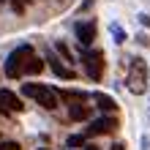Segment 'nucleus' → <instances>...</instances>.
Wrapping results in <instances>:
<instances>
[{"instance_id": "2", "label": "nucleus", "mask_w": 150, "mask_h": 150, "mask_svg": "<svg viewBox=\"0 0 150 150\" xmlns=\"http://www.w3.org/2000/svg\"><path fill=\"white\" fill-rule=\"evenodd\" d=\"M30 57H33V47H30V44H22V47H16L11 55L6 57V66H3L6 76H8V79L22 76V68H25V63H28Z\"/></svg>"}, {"instance_id": "11", "label": "nucleus", "mask_w": 150, "mask_h": 150, "mask_svg": "<svg viewBox=\"0 0 150 150\" xmlns=\"http://www.w3.org/2000/svg\"><path fill=\"white\" fill-rule=\"evenodd\" d=\"M87 117H90V107H85V104H71L68 107V120L79 123V120H87Z\"/></svg>"}, {"instance_id": "12", "label": "nucleus", "mask_w": 150, "mask_h": 150, "mask_svg": "<svg viewBox=\"0 0 150 150\" xmlns=\"http://www.w3.org/2000/svg\"><path fill=\"white\" fill-rule=\"evenodd\" d=\"M38 71H44V60H38V57H30L22 68V74H38Z\"/></svg>"}, {"instance_id": "22", "label": "nucleus", "mask_w": 150, "mask_h": 150, "mask_svg": "<svg viewBox=\"0 0 150 150\" xmlns=\"http://www.w3.org/2000/svg\"><path fill=\"white\" fill-rule=\"evenodd\" d=\"M38 150H49V147H38Z\"/></svg>"}, {"instance_id": "21", "label": "nucleus", "mask_w": 150, "mask_h": 150, "mask_svg": "<svg viewBox=\"0 0 150 150\" xmlns=\"http://www.w3.org/2000/svg\"><path fill=\"white\" fill-rule=\"evenodd\" d=\"M85 150H98V147H96V145H90V142H87V145H85Z\"/></svg>"}, {"instance_id": "13", "label": "nucleus", "mask_w": 150, "mask_h": 150, "mask_svg": "<svg viewBox=\"0 0 150 150\" xmlns=\"http://www.w3.org/2000/svg\"><path fill=\"white\" fill-rule=\"evenodd\" d=\"M87 145V137L85 134H74V137H68V147H85Z\"/></svg>"}, {"instance_id": "15", "label": "nucleus", "mask_w": 150, "mask_h": 150, "mask_svg": "<svg viewBox=\"0 0 150 150\" xmlns=\"http://www.w3.org/2000/svg\"><path fill=\"white\" fill-rule=\"evenodd\" d=\"M112 36H115V44H123L126 41V30H123L120 25H112Z\"/></svg>"}, {"instance_id": "1", "label": "nucleus", "mask_w": 150, "mask_h": 150, "mask_svg": "<svg viewBox=\"0 0 150 150\" xmlns=\"http://www.w3.org/2000/svg\"><path fill=\"white\" fill-rule=\"evenodd\" d=\"M22 96L38 101L44 109H57V96L49 85H38V82H25L22 85Z\"/></svg>"}, {"instance_id": "10", "label": "nucleus", "mask_w": 150, "mask_h": 150, "mask_svg": "<svg viewBox=\"0 0 150 150\" xmlns=\"http://www.w3.org/2000/svg\"><path fill=\"white\" fill-rule=\"evenodd\" d=\"M49 68H52V71H55L60 79H74V68H66L55 55H49Z\"/></svg>"}, {"instance_id": "20", "label": "nucleus", "mask_w": 150, "mask_h": 150, "mask_svg": "<svg viewBox=\"0 0 150 150\" xmlns=\"http://www.w3.org/2000/svg\"><path fill=\"white\" fill-rule=\"evenodd\" d=\"M109 150H126V147H123V142H117V145H112Z\"/></svg>"}, {"instance_id": "9", "label": "nucleus", "mask_w": 150, "mask_h": 150, "mask_svg": "<svg viewBox=\"0 0 150 150\" xmlns=\"http://www.w3.org/2000/svg\"><path fill=\"white\" fill-rule=\"evenodd\" d=\"M57 98H66L68 104H85L90 98V93H82V90H55Z\"/></svg>"}, {"instance_id": "17", "label": "nucleus", "mask_w": 150, "mask_h": 150, "mask_svg": "<svg viewBox=\"0 0 150 150\" xmlns=\"http://www.w3.org/2000/svg\"><path fill=\"white\" fill-rule=\"evenodd\" d=\"M139 22H142L145 28H150V16H147V14H139Z\"/></svg>"}, {"instance_id": "7", "label": "nucleus", "mask_w": 150, "mask_h": 150, "mask_svg": "<svg viewBox=\"0 0 150 150\" xmlns=\"http://www.w3.org/2000/svg\"><path fill=\"white\" fill-rule=\"evenodd\" d=\"M22 101H19V96L11 93V90H0V115L3 112H22Z\"/></svg>"}, {"instance_id": "4", "label": "nucleus", "mask_w": 150, "mask_h": 150, "mask_svg": "<svg viewBox=\"0 0 150 150\" xmlns=\"http://www.w3.org/2000/svg\"><path fill=\"white\" fill-rule=\"evenodd\" d=\"M82 63H85V71H87V76H93L96 82L101 79V74H104V55L101 52H82Z\"/></svg>"}, {"instance_id": "8", "label": "nucleus", "mask_w": 150, "mask_h": 150, "mask_svg": "<svg viewBox=\"0 0 150 150\" xmlns=\"http://www.w3.org/2000/svg\"><path fill=\"white\" fill-rule=\"evenodd\" d=\"M90 98H93L96 104H98V109H101V112H107V115H112L115 109H117L115 98H112V96H107V93H101V90H96V93L90 96Z\"/></svg>"}, {"instance_id": "14", "label": "nucleus", "mask_w": 150, "mask_h": 150, "mask_svg": "<svg viewBox=\"0 0 150 150\" xmlns=\"http://www.w3.org/2000/svg\"><path fill=\"white\" fill-rule=\"evenodd\" d=\"M55 49H57L60 55H63V57L68 60V63H74V55H71V49H68V47H66L63 41H55Z\"/></svg>"}, {"instance_id": "5", "label": "nucleus", "mask_w": 150, "mask_h": 150, "mask_svg": "<svg viewBox=\"0 0 150 150\" xmlns=\"http://www.w3.org/2000/svg\"><path fill=\"white\" fill-rule=\"evenodd\" d=\"M74 33H76V41L82 44V47H90L96 41V22L93 19H82L74 25Z\"/></svg>"}, {"instance_id": "19", "label": "nucleus", "mask_w": 150, "mask_h": 150, "mask_svg": "<svg viewBox=\"0 0 150 150\" xmlns=\"http://www.w3.org/2000/svg\"><path fill=\"white\" fill-rule=\"evenodd\" d=\"M90 6H93V0H85V3L79 6V11H87V8H90Z\"/></svg>"}, {"instance_id": "18", "label": "nucleus", "mask_w": 150, "mask_h": 150, "mask_svg": "<svg viewBox=\"0 0 150 150\" xmlns=\"http://www.w3.org/2000/svg\"><path fill=\"white\" fill-rule=\"evenodd\" d=\"M137 41H139V44H142V47H147V44H150V41H147V36H145V33H139V36H137Z\"/></svg>"}, {"instance_id": "3", "label": "nucleus", "mask_w": 150, "mask_h": 150, "mask_svg": "<svg viewBox=\"0 0 150 150\" xmlns=\"http://www.w3.org/2000/svg\"><path fill=\"white\" fill-rule=\"evenodd\" d=\"M126 87L131 93H137V96L147 90V63L142 57L131 60V68H128V76H126Z\"/></svg>"}, {"instance_id": "16", "label": "nucleus", "mask_w": 150, "mask_h": 150, "mask_svg": "<svg viewBox=\"0 0 150 150\" xmlns=\"http://www.w3.org/2000/svg\"><path fill=\"white\" fill-rule=\"evenodd\" d=\"M0 150H22V147H19V142H14V139H6V142L0 139Z\"/></svg>"}, {"instance_id": "6", "label": "nucleus", "mask_w": 150, "mask_h": 150, "mask_svg": "<svg viewBox=\"0 0 150 150\" xmlns=\"http://www.w3.org/2000/svg\"><path fill=\"white\" fill-rule=\"evenodd\" d=\"M112 128H117V117H112V115H104V117H96L90 123V128H87L85 137H93V134H109Z\"/></svg>"}, {"instance_id": "23", "label": "nucleus", "mask_w": 150, "mask_h": 150, "mask_svg": "<svg viewBox=\"0 0 150 150\" xmlns=\"http://www.w3.org/2000/svg\"><path fill=\"white\" fill-rule=\"evenodd\" d=\"M0 3H6V0H0Z\"/></svg>"}]
</instances>
